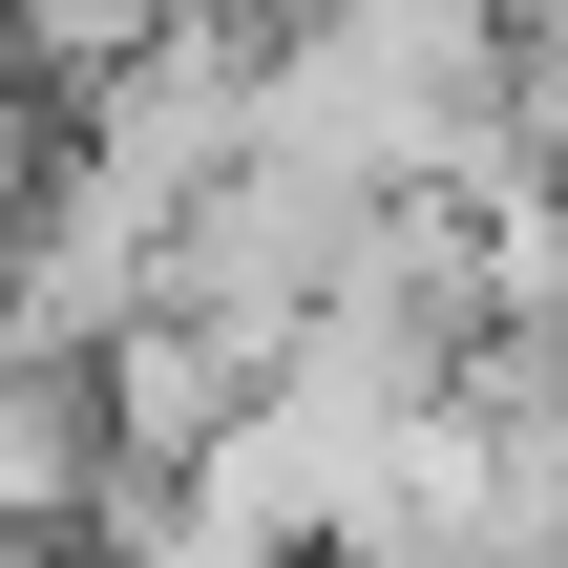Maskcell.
I'll list each match as a JSON object with an SVG mask.
<instances>
[{
  "instance_id": "cell-1",
  "label": "cell",
  "mask_w": 568,
  "mask_h": 568,
  "mask_svg": "<svg viewBox=\"0 0 568 568\" xmlns=\"http://www.w3.org/2000/svg\"><path fill=\"white\" fill-rule=\"evenodd\" d=\"M42 105H63V84H42V63H21V21H0V274H21V211H42V148H63Z\"/></svg>"
}]
</instances>
